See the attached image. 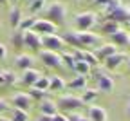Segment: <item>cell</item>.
<instances>
[{
	"label": "cell",
	"mask_w": 130,
	"mask_h": 121,
	"mask_svg": "<svg viewBox=\"0 0 130 121\" xmlns=\"http://www.w3.org/2000/svg\"><path fill=\"white\" fill-rule=\"evenodd\" d=\"M29 11L32 13V16H36V13H42L45 9V0H29Z\"/></svg>",
	"instance_id": "cell-26"
},
{
	"label": "cell",
	"mask_w": 130,
	"mask_h": 121,
	"mask_svg": "<svg viewBox=\"0 0 130 121\" xmlns=\"http://www.w3.org/2000/svg\"><path fill=\"white\" fill-rule=\"evenodd\" d=\"M72 71H74L78 76H85V78H89V74H90V71H92V67H90L87 62H83V60H76Z\"/></svg>",
	"instance_id": "cell-22"
},
{
	"label": "cell",
	"mask_w": 130,
	"mask_h": 121,
	"mask_svg": "<svg viewBox=\"0 0 130 121\" xmlns=\"http://www.w3.org/2000/svg\"><path fill=\"white\" fill-rule=\"evenodd\" d=\"M128 45H130V34H128Z\"/></svg>",
	"instance_id": "cell-47"
},
{
	"label": "cell",
	"mask_w": 130,
	"mask_h": 121,
	"mask_svg": "<svg viewBox=\"0 0 130 121\" xmlns=\"http://www.w3.org/2000/svg\"><path fill=\"white\" fill-rule=\"evenodd\" d=\"M49 76H40L38 78V81L35 83V89H38V90H42V92H49Z\"/></svg>",
	"instance_id": "cell-30"
},
{
	"label": "cell",
	"mask_w": 130,
	"mask_h": 121,
	"mask_svg": "<svg viewBox=\"0 0 130 121\" xmlns=\"http://www.w3.org/2000/svg\"><path fill=\"white\" fill-rule=\"evenodd\" d=\"M11 103H13V109H20L24 112H29L31 105H32V99L29 98L27 92H16V94H13Z\"/></svg>",
	"instance_id": "cell-7"
},
{
	"label": "cell",
	"mask_w": 130,
	"mask_h": 121,
	"mask_svg": "<svg viewBox=\"0 0 130 121\" xmlns=\"http://www.w3.org/2000/svg\"><path fill=\"white\" fill-rule=\"evenodd\" d=\"M22 20H24V16H22V11H20V7L18 6H14L11 11H9V25L16 31L20 27V24H22Z\"/></svg>",
	"instance_id": "cell-19"
},
{
	"label": "cell",
	"mask_w": 130,
	"mask_h": 121,
	"mask_svg": "<svg viewBox=\"0 0 130 121\" xmlns=\"http://www.w3.org/2000/svg\"><path fill=\"white\" fill-rule=\"evenodd\" d=\"M56 105L60 110L63 112H78V109L83 107V101H81V98L78 96H72V94H67V96H61L58 101H56Z\"/></svg>",
	"instance_id": "cell-3"
},
{
	"label": "cell",
	"mask_w": 130,
	"mask_h": 121,
	"mask_svg": "<svg viewBox=\"0 0 130 121\" xmlns=\"http://www.w3.org/2000/svg\"><path fill=\"white\" fill-rule=\"evenodd\" d=\"M49 92H58V90H63L67 87V81H65L61 76H49Z\"/></svg>",
	"instance_id": "cell-21"
},
{
	"label": "cell",
	"mask_w": 130,
	"mask_h": 121,
	"mask_svg": "<svg viewBox=\"0 0 130 121\" xmlns=\"http://www.w3.org/2000/svg\"><path fill=\"white\" fill-rule=\"evenodd\" d=\"M36 121H53V116H43V114H40V117H38Z\"/></svg>",
	"instance_id": "cell-39"
},
{
	"label": "cell",
	"mask_w": 130,
	"mask_h": 121,
	"mask_svg": "<svg viewBox=\"0 0 130 121\" xmlns=\"http://www.w3.org/2000/svg\"><path fill=\"white\" fill-rule=\"evenodd\" d=\"M98 96H100L98 89H85L83 94H81V101H83V105H85V103H87V105H92V103L98 99Z\"/></svg>",
	"instance_id": "cell-23"
},
{
	"label": "cell",
	"mask_w": 130,
	"mask_h": 121,
	"mask_svg": "<svg viewBox=\"0 0 130 121\" xmlns=\"http://www.w3.org/2000/svg\"><path fill=\"white\" fill-rule=\"evenodd\" d=\"M61 38H63L65 45H71V47H74V49H81L79 40H78V31H65V33L61 34Z\"/></svg>",
	"instance_id": "cell-20"
},
{
	"label": "cell",
	"mask_w": 130,
	"mask_h": 121,
	"mask_svg": "<svg viewBox=\"0 0 130 121\" xmlns=\"http://www.w3.org/2000/svg\"><path fill=\"white\" fill-rule=\"evenodd\" d=\"M110 2H112V0H94V4H96V6H100V7H103V9H105Z\"/></svg>",
	"instance_id": "cell-36"
},
{
	"label": "cell",
	"mask_w": 130,
	"mask_h": 121,
	"mask_svg": "<svg viewBox=\"0 0 130 121\" xmlns=\"http://www.w3.org/2000/svg\"><path fill=\"white\" fill-rule=\"evenodd\" d=\"M78 40H79L81 49H87V47H96V45H100V43H101L100 34L90 33V31H78Z\"/></svg>",
	"instance_id": "cell-6"
},
{
	"label": "cell",
	"mask_w": 130,
	"mask_h": 121,
	"mask_svg": "<svg viewBox=\"0 0 130 121\" xmlns=\"http://www.w3.org/2000/svg\"><path fill=\"white\" fill-rule=\"evenodd\" d=\"M42 13L45 16V20L53 22L56 25H61L65 22V18H67V6L61 4V2H51V4L45 6V9Z\"/></svg>",
	"instance_id": "cell-1"
},
{
	"label": "cell",
	"mask_w": 130,
	"mask_h": 121,
	"mask_svg": "<svg viewBox=\"0 0 130 121\" xmlns=\"http://www.w3.org/2000/svg\"><path fill=\"white\" fill-rule=\"evenodd\" d=\"M0 121H13L11 117H0Z\"/></svg>",
	"instance_id": "cell-44"
},
{
	"label": "cell",
	"mask_w": 130,
	"mask_h": 121,
	"mask_svg": "<svg viewBox=\"0 0 130 121\" xmlns=\"http://www.w3.org/2000/svg\"><path fill=\"white\" fill-rule=\"evenodd\" d=\"M116 53H118V47L114 43H101L100 47L96 49L94 56L98 58V62H105L107 58H110L112 54H116Z\"/></svg>",
	"instance_id": "cell-11"
},
{
	"label": "cell",
	"mask_w": 130,
	"mask_h": 121,
	"mask_svg": "<svg viewBox=\"0 0 130 121\" xmlns=\"http://www.w3.org/2000/svg\"><path fill=\"white\" fill-rule=\"evenodd\" d=\"M6 85V76H4V71H0V87Z\"/></svg>",
	"instance_id": "cell-40"
},
{
	"label": "cell",
	"mask_w": 130,
	"mask_h": 121,
	"mask_svg": "<svg viewBox=\"0 0 130 121\" xmlns=\"http://www.w3.org/2000/svg\"><path fill=\"white\" fill-rule=\"evenodd\" d=\"M42 47L45 51L60 53V51H63L67 45H65V42H63V38L60 34H45V36H42Z\"/></svg>",
	"instance_id": "cell-4"
},
{
	"label": "cell",
	"mask_w": 130,
	"mask_h": 121,
	"mask_svg": "<svg viewBox=\"0 0 130 121\" xmlns=\"http://www.w3.org/2000/svg\"><path fill=\"white\" fill-rule=\"evenodd\" d=\"M128 33H130V22H128Z\"/></svg>",
	"instance_id": "cell-48"
},
{
	"label": "cell",
	"mask_w": 130,
	"mask_h": 121,
	"mask_svg": "<svg viewBox=\"0 0 130 121\" xmlns=\"http://www.w3.org/2000/svg\"><path fill=\"white\" fill-rule=\"evenodd\" d=\"M107 20H112L116 24H128L130 22V13H128V7L126 6H119L118 9H114L112 13L107 14Z\"/></svg>",
	"instance_id": "cell-9"
},
{
	"label": "cell",
	"mask_w": 130,
	"mask_h": 121,
	"mask_svg": "<svg viewBox=\"0 0 130 121\" xmlns=\"http://www.w3.org/2000/svg\"><path fill=\"white\" fill-rule=\"evenodd\" d=\"M53 121H69V119H67V114H60L58 112V114L53 116Z\"/></svg>",
	"instance_id": "cell-35"
},
{
	"label": "cell",
	"mask_w": 130,
	"mask_h": 121,
	"mask_svg": "<svg viewBox=\"0 0 130 121\" xmlns=\"http://www.w3.org/2000/svg\"><path fill=\"white\" fill-rule=\"evenodd\" d=\"M61 62H63V65L67 67V69H74V63H76V58H74V54L72 53H61Z\"/></svg>",
	"instance_id": "cell-29"
},
{
	"label": "cell",
	"mask_w": 130,
	"mask_h": 121,
	"mask_svg": "<svg viewBox=\"0 0 130 121\" xmlns=\"http://www.w3.org/2000/svg\"><path fill=\"white\" fill-rule=\"evenodd\" d=\"M11 43H13L14 47H24V31L16 29V31L13 33V36H11Z\"/></svg>",
	"instance_id": "cell-28"
},
{
	"label": "cell",
	"mask_w": 130,
	"mask_h": 121,
	"mask_svg": "<svg viewBox=\"0 0 130 121\" xmlns=\"http://www.w3.org/2000/svg\"><path fill=\"white\" fill-rule=\"evenodd\" d=\"M79 121H89V119H87V116H83V117H81Z\"/></svg>",
	"instance_id": "cell-46"
},
{
	"label": "cell",
	"mask_w": 130,
	"mask_h": 121,
	"mask_svg": "<svg viewBox=\"0 0 130 121\" xmlns=\"http://www.w3.org/2000/svg\"><path fill=\"white\" fill-rule=\"evenodd\" d=\"M128 13H130V6H128Z\"/></svg>",
	"instance_id": "cell-49"
},
{
	"label": "cell",
	"mask_w": 130,
	"mask_h": 121,
	"mask_svg": "<svg viewBox=\"0 0 130 121\" xmlns=\"http://www.w3.org/2000/svg\"><path fill=\"white\" fill-rule=\"evenodd\" d=\"M32 31L42 34V36H45V34H56L58 25L53 24V22H49V20H45V18H38V22H36V25H35Z\"/></svg>",
	"instance_id": "cell-10"
},
{
	"label": "cell",
	"mask_w": 130,
	"mask_h": 121,
	"mask_svg": "<svg viewBox=\"0 0 130 121\" xmlns=\"http://www.w3.org/2000/svg\"><path fill=\"white\" fill-rule=\"evenodd\" d=\"M126 69H128V72H130V56L126 58Z\"/></svg>",
	"instance_id": "cell-43"
},
{
	"label": "cell",
	"mask_w": 130,
	"mask_h": 121,
	"mask_svg": "<svg viewBox=\"0 0 130 121\" xmlns=\"http://www.w3.org/2000/svg\"><path fill=\"white\" fill-rule=\"evenodd\" d=\"M42 76V72L40 71H36V69H27V71H24L22 72V76H20V81L24 83V85H27V87H35V83L38 81V78Z\"/></svg>",
	"instance_id": "cell-14"
},
{
	"label": "cell",
	"mask_w": 130,
	"mask_h": 121,
	"mask_svg": "<svg viewBox=\"0 0 130 121\" xmlns=\"http://www.w3.org/2000/svg\"><path fill=\"white\" fill-rule=\"evenodd\" d=\"M126 116L130 117V99H128V103H126Z\"/></svg>",
	"instance_id": "cell-41"
},
{
	"label": "cell",
	"mask_w": 130,
	"mask_h": 121,
	"mask_svg": "<svg viewBox=\"0 0 130 121\" xmlns=\"http://www.w3.org/2000/svg\"><path fill=\"white\" fill-rule=\"evenodd\" d=\"M96 81H98V92H105V94H108V92L114 90V80H112L108 74L100 72Z\"/></svg>",
	"instance_id": "cell-13"
},
{
	"label": "cell",
	"mask_w": 130,
	"mask_h": 121,
	"mask_svg": "<svg viewBox=\"0 0 130 121\" xmlns=\"http://www.w3.org/2000/svg\"><path fill=\"white\" fill-rule=\"evenodd\" d=\"M6 56H7V47L4 43H0V60H4Z\"/></svg>",
	"instance_id": "cell-38"
},
{
	"label": "cell",
	"mask_w": 130,
	"mask_h": 121,
	"mask_svg": "<svg viewBox=\"0 0 130 121\" xmlns=\"http://www.w3.org/2000/svg\"><path fill=\"white\" fill-rule=\"evenodd\" d=\"M119 6H121V0H112V2H110V4H108V6L105 7V13L108 14V13H112L114 9H118Z\"/></svg>",
	"instance_id": "cell-34"
},
{
	"label": "cell",
	"mask_w": 130,
	"mask_h": 121,
	"mask_svg": "<svg viewBox=\"0 0 130 121\" xmlns=\"http://www.w3.org/2000/svg\"><path fill=\"white\" fill-rule=\"evenodd\" d=\"M87 119L89 121H108L107 110L100 105H89L87 109Z\"/></svg>",
	"instance_id": "cell-12"
},
{
	"label": "cell",
	"mask_w": 130,
	"mask_h": 121,
	"mask_svg": "<svg viewBox=\"0 0 130 121\" xmlns=\"http://www.w3.org/2000/svg\"><path fill=\"white\" fill-rule=\"evenodd\" d=\"M36 22H38V18H36V16H25V18L22 20V24H20V31H32V29H35V25H36Z\"/></svg>",
	"instance_id": "cell-25"
},
{
	"label": "cell",
	"mask_w": 130,
	"mask_h": 121,
	"mask_svg": "<svg viewBox=\"0 0 130 121\" xmlns=\"http://www.w3.org/2000/svg\"><path fill=\"white\" fill-rule=\"evenodd\" d=\"M18 2H20V0H9V4H13V6H14V4H18Z\"/></svg>",
	"instance_id": "cell-45"
},
{
	"label": "cell",
	"mask_w": 130,
	"mask_h": 121,
	"mask_svg": "<svg viewBox=\"0 0 130 121\" xmlns=\"http://www.w3.org/2000/svg\"><path fill=\"white\" fill-rule=\"evenodd\" d=\"M24 47H29L31 51H42V34L35 31H24Z\"/></svg>",
	"instance_id": "cell-8"
},
{
	"label": "cell",
	"mask_w": 130,
	"mask_h": 121,
	"mask_svg": "<svg viewBox=\"0 0 130 121\" xmlns=\"http://www.w3.org/2000/svg\"><path fill=\"white\" fill-rule=\"evenodd\" d=\"M38 109H40V114H43V116L58 114V105H56V101H53V99H42Z\"/></svg>",
	"instance_id": "cell-18"
},
{
	"label": "cell",
	"mask_w": 130,
	"mask_h": 121,
	"mask_svg": "<svg viewBox=\"0 0 130 121\" xmlns=\"http://www.w3.org/2000/svg\"><path fill=\"white\" fill-rule=\"evenodd\" d=\"M67 85H69L72 90H85V87H87V78H85V76H76V78H72Z\"/></svg>",
	"instance_id": "cell-24"
},
{
	"label": "cell",
	"mask_w": 130,
	"mask_h": 121,
	"mask_svg": "<svg viewBox=\"0 0 130 121\" xmlns=\"http://www.w3.org/2000/svg\"><path fill=\"white\" fill-rule=\"evenodd\" d=\"M126 58H128L126 54H123V53H119V51H118L116 54H112L110 58H107L103 63H105V67L108 69V71H114V69H118L121 63H125V62H126Z\"/></svg>",
	"instance_id": "cell-16"
},
{
	"label": "cell",
	"mask_w": 130,
	"mask_h": 121,
	"mask_svg": "<svg viewBox=\"0 0 130 121\" xmlns=\"http://www.w3.org/2000/svg\"><path fill=\"white\" fill-rule=\"evenodd\" d=\"M96 24H98V16L92 11H81L74 16L76 31H90Z\"/></svg>",
	"instance_id": "cell-2"
},
{
	"label": "cell",
	"mask_w": 130,
	"mask_h": 121,
	"mask_svg": "<svg viewBox=\"0 0 130 121\" xmlns=\"http://www.w3.org/2000/svg\"><path fill=\"white\" fill-rule=\"evenodd\" d=\"M90 2H94V0H90Z\"/></svg>",
	"instance_id": "cell-50"
},
{
	"label": "cell",
	"mask_w": 130,
	"mask_h": 121,
	"mask_svg": "<svg viewBox=\"0 0 130 121\" xmlns=\"http://www.w3.org/2000/svg\"><path fill=\"white\" fill-rule=\"evenodd\" d=\"M4 76H6V85H13V83L18 81L16 74H14V72H11V71H4Z\"/></svg>",
	"instance_id": "cell-33"
},
{
	"label": "cell",
	"mask_w": 130,
	"mask_h": 121,
	"mask_svg": "<svg viewBox=\"0 0 130 121\" xmlns=\"http://www.w3.org/2000/svg\"><path fill=\"white\" fill-rule=\"evenodd\" d=\"M118 29H119V24L112 22V20H105L101 24V33H105V34H114Z\"/></svg>",
	"instance_id": "cell-27"
},
{
	"label": "cell",
	"mask_w": 130,
	"mask_h": 121,
	"mask_svg": "<svg viewBox=\"0 0 130 121\" xmlns=\"http://www.w3.org/2000/svg\"><path fill=\"white\" fill-rule=\"evenodd\" d=\"M29 98L32 99V101H42V99H45V94L47 92H42V90H38V89H35V87H29Z\"/></svg>",
	"instance_id": "cell-31"
},
{
	"label": "cell",
	"mask_w": 130,
	"mask_h": 121,
	"mask_svg": "<svg viewBox=\"0 0 130 121\" xmlns=\"http://www.w3.org/2000/svg\"><path fill=\"white\" fill-rule=\"evenodd\" d=\"M9 4V0H0V6H7Z\"/></svg>",
	"instance_id": "cell-42"
},
{
	"label": "cell",
	"mask_w": 130,
	"mask_h": 121,
	"mask_svg": "<svg viewBox=\"0 0 130 121\" xmlns=\"http://www.w3.org/2000/svg\"><path fill=\"white\" fill-rule=\"evenodd\" d=\"M14 65L18 67V69H22V71L35 69V67H32V65H35V56H31L27 53H22V54H18V56L14 58Z\"/></svg>",
	"instance_id": "cell-15"
},
{
	"label": "cell",
	"mask_w": 130,
	"mask_h": 121,
	"mask_svg": "<svg viewBox=\"0 0 130 121\" xmlns=\"http://www.w3.org/2000/svg\"><path fill=\"white\" fill-rule=\"evenodd\" d=\"M6 110H9V105L6 99H0V114H4Z\"/></svg>",
	"instance_id": "cell-37"
},
{
	"label": "cell",
	"mask_w": 130,
	"mask_h": 121,
	"mask_svg": "<svg viewBox=\"0 0 130 121\" xmlns=\"http://www.w3.org/2000/svg\"><path fill=\"white\" fill-rule=\"evenodd\" d=\"M13 121H29V112H24L20 109H13Z\"/></svg>",
	"instance_id": "cell-32"
},
{
	"label": "cell",
	"mask_w": 130,
	"mask_h": 121,
	"mask_svg": "<svg viewBox=\"0 0 130 121\" xmlns=\"http://www.w3.org/2000/svg\"><path fill=\"white\" fill-rule=\"evenodd\" d=\"M40 60L43 62V65L51 67V69H60L63 67V62H61V53H54V51H45L42 49L38 53Z\"/></svg>",
	"instance_id": "cell-5"
},
{
	"label": "cell",
	"mask_w": 130,
	"mask_h": 121,
	"mask_svg": "<svg viewBox=\"0 0 130 121\" xmlns=\"http://www.w3.org/2000/svg\"><path fill=\"white\" fill-rule=\"evenodd\" d=\"M128 31H125V29H118L114 34H110V38H112V42L110 43H114L116 47H125V45H128Z\"/></svg>",
	"instance_id": "cell-17"
}]
</instances>
